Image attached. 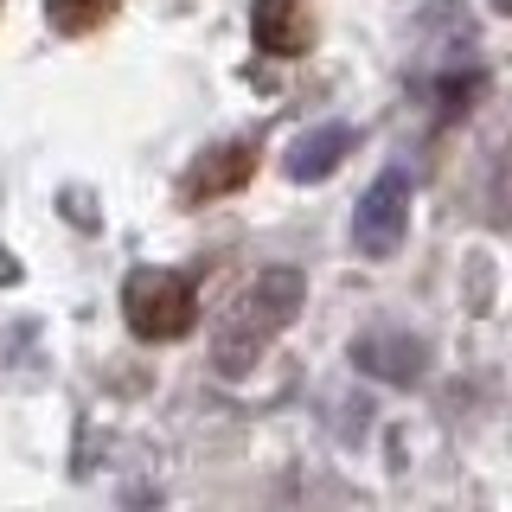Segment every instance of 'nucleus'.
<instances>
[{
  "mask_svg": "<svg viewBox=\"0 0 512 512\" xmlns=\"http://www.w3.org/2000/svg\"><path fill=\"white\" fill-rule=\"evenodd\" d=\"M301 301H308V282H301V269H263L244 295L231 301V314L218 320V340H212V372L218 378H244L256 359L269 352L282 327H295Z\"/></svg>",
  "mask_w": 512,
  "mask_h": 512,
  "instance_id": "1",
  "label": "nucleus"
},
{
  "mask_svg": "<svg viewBox=\"0 0 512 512\" xmlns=\"http://www.w3.org/2000/svg\"><path fill=\"white\" fill-rule=\"evenodd\" d=\"M122 320L135 340L148 346H167V340H186L199 327V288H192L180 269H135L122 288Z\"/></svg>",
  "mask_w": 512,
  "mask_h": 512,
  "instance_id": "2",
  "label": "nucleus"
},
{
  "mask_svg": "<svg viewBox=\"0 0 512 512\" xmlns=\"http://www.w3.org/2000/svg\"><path fill=\"white\" fill-rule=\"evenodd\" d=\"M404 231H410V173L391 167V173H378L372 192L359 199V212H352V244L365 256H397Z\"/></svg>",
  "mask_w": 512,
  "mask_h": 512,
  "instance_id": "3",
  "label": "nucleus"
},
{
  "mask_svg": "<svg viewBox=\"0 0 512 512\" xmlns=\"http://www.w3.org/2000/svg\"><path fill=\"white\" fill-rule=\"evenodd\" d=\"M256 141H218V148H205L199 160L186 167V180H180V199L186 205H212L224 199V192H237V186H250V173H256Z\"/></svg>",
  "mask_w": 512,
  "mask_h": 512,
  "instance_id": "4",
  "label": "nucleus"
},
{
  "mask_svg": "<svg viewBox=\"0 0 512 512\" xmlns=\"http://www.w3.org/2000/svg\"><path fill=\"white\" fill-rule=\"evenodd\" d=\"M250 39L269 58H301L314 52V0H256L250 7Z\"/></svg>",
  "mask_w": 512,
  "mask_h": 512,
  "instance_id": "5",
  "label": "nucleus"
},
{
  "mask_svg": "<svg viewBox=\"0 0 512 512\" xmlns=\"http://www.w3.org/2000/svg\"><path fill=\"white\" fill-rule=\"evenodd\" d=\"M346 154H352V128L346 122H320V128H308V135H295L282 173H288V180H301V186H314V180H327Z\"/></svg>",
  "mask_w": 512,
  "mask_h": 512,
  "instance_id": "6",
  "label": "nucleus"
},
{
  "mask_svg": "<svg viewBox=\"0 0 512 512\" xmlns=\"http://www.w3.org/2000/svg\"><path fill=\"white\" fill-rule=\"evenodd\" d=\"M352 359L365 365V372L391 378V384H410L423 372V340H404V333H365L359 346H352Z\"/></svg>",
  "mask_w": 512,
  "mask_h": 512,
  "instance_id": "7",
  "label": "nucleus"
},
{
  "mask_svg": "<svg viewBox=\"0 0 512 512\" xmlns=\"http://www.w3.org/2000/svg\"><path fill=\"white\" fill-rule=\"evenodd\" d=\"M122 0H45V20H52L64 39H84V32H96L103 20H116Z\"/></svg>",
  "mask_w": 512,
  "mask_h": 512,
  "instance_id": "8",
  "label": "nucleus"
},
{
  "mask_svg": "<svg viewBox=\"0 0 512 512\" xmlns=\"http://www.w3.org/2000/svg\"><path fill=\"white\" fill-rule=\"evenodd\" d=\"M493 13H512V0H493Z\"/></svg>",
  "mask_w": 512,
  "mask_h": 512,
  "instance_id": "9",
  "label": "nucleus"
}]
</instances>
